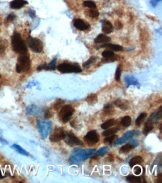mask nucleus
I'll return each mask as SVG.
<instances>
[{
    "label": "nucleus",
    "mask_w": 162,
    "mask_h": 183,
    "mask_svg": "<svg viewBox=\"0 0 162 183\" xmlns=\"http://www.w3.org/2000/svg\"><path fill=\"white\" fill-rule=\"evenodd\" d=\"M11 45L15 52L21 55H25L27 53L28 50L25 42L22 39L21 35L17 32H15L11 37Z\"/></svg>",
    "instance_id": "1"
},
{
    "label": "nucleus",
    "mask_w": 162,
    "mask_h": 183,
    "mask_svg": "<svg viewBox=\"0 0 162 183\" xmlns=\"http://www.w3.org/2000/svg\"><path fill=\"white\" fill-rule=\"evenodd\" d=\"M96 152L95 150H80L76 149L71 155L70 161L73 162H80V161H84L88 159L90 156Z\"/></svg>",
    "instance_id": "2"
},
{
    "label": "nucleus",
    "mask_w": 162,
    "mask_h": 183,
    "mask_svg": "<svg viewBox=\"0 0 162 183\" xmlns=\"http://www.w3.org/2000/svg\"><path fill=\"white\" fill-rule=\"evenodd\" d=\"M31 68V60L29 55H22L18 58L17 63L16 70L18 73H23V72L29 71Z\"/></svg>",
    "instance_id": "3"
},
{
    "label": "nucleus",
    "mask_w": 162,
    "mask_h": 183,
    "mask_svg": "<svg viewBox=\"0 0 162 183\" xmlns=\"http://www.w3.org/2000/svg\"><path fill=\"white\" fill-rule=\"evenodd\" d=\"M74 109L70 106V105H66L64 106H62L60 112H59V119L61 122L63 123H67L73 116L74 113Z\"/></svg>",
    "instance_id": "4"
},
{
    "label": "nucleus",
    "mask_w": 162,
    "mask_h": 183,
    "mask_svg": "<svg viewBox=\"0 0 162 183\" xmlns=\"http://www.w3.org/2000/svg\"><path fill=\"white\" fill-rule=\"evenodd\" d=\"M58 71L63 73H81L82 72V68L76 64H70V63H63L59 65L57 67Z\"/></svg>",
    "instance_id": "5"
},
{
    "label": "nucleus",
    "mask_w": 162,
    "mask_h": 183,
    "mask_svg": "<svg viewBox=\"0 0 162 183\" xmlns=\"http://www.w3.org/2000/svg\"><path fill=\"white\" fill-rule=\"evenodd\" d=\"M27 43L29 48L35 52L40 53L43 51V44L40 39L35 38V37H29L27 40Z\"/></svg>",
    "instance_id": "6"
},
{
    "label": "nucleus",
    "mask_w": 162,
    "mask_h": 183,
    "mask_svg": "<svg viewBox=\"0 0 162 183\" xmlns=\"http://www.w3.org/2000/svg\"><path fill=\"white\" fill-rule=\"evenodd\" d=\"M51 122L49 121H37V128L40 134L43 138H46L51 129Z\"/></svg>",
    "instance_id": "7"
},
{
    "label": "nucleus",
    "mask_w": 162,
    "mask_h": 183,
    "mask_svg": "<svg viewBox=\"0 0 162 183\" xmlns=\"http://www.w3.org/2000/svg\"><path fill=\"white\" fill-rule=\"evenodd\" d=\"M65 136H66V133L62 128H55L51 134L49 140L52 142H58L64 139Z\"/></svg>",
    "instance_id": "8"
},
{
    "label": "nucleus",
    "mask_w": 162,
    "mask_h": 183,
    "mask_svg": "<svg viewBox=\"0 0 162 183\" xmlns=\"http://www.w3.org/2000/svg\"><path fill=\"white\" fill-rule=\"evenodd\" d=\"M138 134V131H129V132H126V133L124 134L122 137H120V138H118L117 140L114 142V146L117 147V146H118V145H120V144H122L126 143V141L131 140L132 137H135V136H136Z\"/></svg>",
    "instance_id": "9"
},
{
    "label": "nucleus",
    "mask_w": 162,
    "mask_h": 183,
    "mask_svg": "<svg viewBox=\"0 0 162 183\" xmlns=\"http://www.w3.org/2000/svg\"><path fill=\"white\" fill-rule=\"evenodd\" d=\"M64 140L66 141V143L69 146L73 147L76 146V145H83L82 142L81 141V140H79L74 134H73L72 132H69L66 134L64 137Z\"/></svg>",
    "instance_id": "10"
},
{
    "label": "nucleus",
    "mask_w": 162,
    "mask_h": 183,
    "mask_svg": "<svg viewBox=\"0 0 162 183\" xmlns=\"http://www.w3.org/2000/svg\"><path fill=\"white\" fill-rule=\"evenodd\" d=\"M73 25L76 29L81 31L88 30L90 29V25L88 23L85 22L84 20H81V19H76L73 22Z\"/></svg>",
    "instance_id": "11"
},
{
    "label": "nucleus",
    "mask_w": 162,
    "mask_h": 183,
    "mask_svg": "<svg viewBox=\"0 0 162 183\" xmlns=\"http://www.w3.org/2000/svg\"><path fill=\"white\" fill-rule=\"evenodd\" d=\"M85 139L87 141L90 143L96 144L99 141V135L96 132V131H90L85 136Z\"/></svg>",
    "instance_id": "12"
},
{
    "label": "nucleus",
    "mask_w": 162,
    "mask_h": 183,
    "mask_svg": "<svg viewBox=\"0 0 162 183\" xmlns=\"http://www.w3.org/2000/svg\"><path fill=\"white\" fill-rule=\"evenodd\" d=\"M27 3L28 2L26 0H13L12 2H11L10 6L13 9H20Z\"/></svg>",
    "instance_id": "13"
},
{
    "label": "nucleus",
    "mask_w": 162,
    "mask_h": 183,
    "mask_svg": "<svg viewBox=\"0 0 162 183\" xmlns=\"http://www.w3.org/2000/svg\"><path fill=\"white\" fill-rule=\"evenodd\" d=\"M114 104L116 105L118 108L122 110H128L129 109V102L123 99H117L114 102Z\"/></svg>",
    "instance_id": "14"
},
{
    "label": "nucleus",
    "mask_w": 162,
    "mask_h": 183,
    "mask_svg": "<svg viewBox=\"0 0 162 183\" xmlns=\"http://www.w3.org/2000/svg\"><path fill=\"white\" fill-rule=\"evenodd\" d=\"M113 25L111 24V22L108 21V20H105L103 22V24H102V31L105 32V34H110L113 32Z\"/></svg>",
    "instance_id": "15"
},
{
    "label": "nucleus",
    "mask_w": 162,
    "mask_h": 183,
    "mask_svg": "<svg viewBox=\"0 0 162 183\" xmlns=\"http://www.w3.org/2000/svg\"><path fill=\"white\" fill-rule=\"evenodd\" d=\"M96 43H107L111 41V38L105 34H99L94 40Z\"/></svg>",
    "instance_id": "16"
},
{
    "label": "nucleus",
    "mask_w": 162,
    "mask_h": 183,
    "mask_svg": "<svg viewBox=\"0 0 162 183\" xmlns=\"http://www.w3.org/2000/svg\"><path fill=\"white\" fill-rule=\"evenodd\" d=\"M109 48L111 50H114V51H117V52H120L123 49V48L121 46L118 44H112V43H105V44L102 45L100 46V48Z\"/></svg>",
    "instance_id": "17"
},
{
    "label": "nucleus",
    "mask_w": 162,
    "mask_h": 183,
    "mask_svg": "<svg viewBox=\"0 0 162 183\" xmlns=\"http://www.w3.org/2000/svg\"><path fill=\"white\" fill-rule=\"evenodd\" d=\"M143 162H144V159H143L142 157H141V156H135V157H133L130 160V162H129V165H130L131 167H135V165L141 164Z\"/></svg>",
    "instance_id": "18"
},
{
    "label": "nucleus",
    "mask_w": 162,
    "mask_h": 183,
    "mask_svg": "<svg viewBox=\"0 0 162 183\" xmlns=\"http://www.w3.org/2000/svg\"><path fill=\"white\" fill-rule=\"evenodd\" d=\"M115 123H116L115 120H114V119H110V120H108L107 121H105V123H102L101 127H102V129H105H105H109V128L111 127L112 126H114Z\"/></svg>",
    "instance_id": "19"
},
{
    "label": "nucleus",
    "mask_w": 162,
    "mask_h": 183,
    "mask_svg": "<svg viewBox=\"0 0 162 183\" xmlns=\"http://www.w3.org/2000/svg\"><path fill=\"white\" fill-rule=\"evenodd\" d=\"M134 148H135V146L132 145L131 143L126 144L123 145V146L120 148V153H128V152L131 151V150H132V149H134Z\"/></svg>",
    "instance_id": "20"
},
{
    "label": "nucleus",
    "mask_w": 162,
    "mask_h": 183,
    "mask_svg": "<svg viewBox=\"0 0 162 183\" xmlns=\"http://www.w3.org/2000/svg\"><path fill=\"white\" fill-rule=\"evenodd\" d=\"M11 148L14 149L17 152H18V153H20V154L23 155V156H29V153H28L26 150L23 149V148H22L21 147L19 146V145H17V144H13L11 146Z\"/></svg>",
    "instance_id": "21"
},
{
    "label": "nucleus",
    "mask_w": 162,
    "mask_h": 183,
    "mask_svg": "<svg viewBox=\"0 0 162 183\" xmlns=\"http://www.w3.org/2000/svg\"><path fill=\"white\" fill-rule=\"evenodd\" d=\"M119 130L117 127H114V128H109V129H105V132L102 133V135L103 136H108V135H111V134H114L116 132H117V131Z\"/></svg>",
    "instance_id": "22"
},
{
    "label": "nucleus",
    "mask_w": 162,
    "mask_h": 183,
    "mask_svg": "<svg viewBox=\"0 0 162 183\" xmlns=\"http://www.w3.org/2000/svg\"><path fill=\"white\" fill-rule=\"evenodd\" d=\"M104 114H105V115H114V110L113 107L111 104L107 105L106 106L104 107L103 109Z\"/></svg>",
    "instance_id": "23"
},
{
    "label": "nucleus",
    "mask_w": 162,
    "mask_h": 183,
    "mask_svg": "<svg viewBox=\"0 0 162 183\" xmlns=\"http://www.w3.org/2000/svg\"><path fill=\"white\" fill-rule=\"evenodd\" d=\"M126 180L129 182H135V183H139L141 182V178L138 177V176H135L133 175H130L126 177Z\"/></svg>",
    "instance_id": "24"
},
{
    "label": "nucleus",
    "mask_w": 162,
    "mask_h": 183,
    "mask_svg": "<svg viewBox=\"0 0 162 183\" xmlns=\"http://www.w3.org/2000/svg\"><path fill=\"white\" fill-rule=\"evenodd\" d=\"M131 123H132V120H131V117L129 116L124 117L121 120V125L124 127H128V126H130Z\"/></svg>",
    "instance_id": "25"
},
{
    "label": "nucleus",
    "mask_w": 162,
    "mask_h": 183,
    "mask_svg": "<svg viewBox=\"0 0 162 183\" xmlns=\"http://www.w3.org/2000/svg\"><path fill=\"white\" fill-rule=\"evenodd\" d=\"M83 5L86 8H89L90 9H96V5L94 2L90 1V0H86L83 2Z\"/></svg>",
    "instance_id": "26"
},
{
    "label": "nucleus",
    "mask_w": 162,
    "mask_h": 183,
    "mask_svg": "<svg viewBox=\"0 0 162 183\" xmlns=\"http://www.w3.org/2000/svg\"><path fill=\"white\" fill-rule=\"evenodd\" d=\"M86 101L90 105H93L97 102V96L96 94H90L87 97Z\"/></svg>",
    "instance_id": "27"
},
{
    "label": "nucleus",
    "mask_w": 162,
    "mask_h": 183,
    "mask_svg": "<svg viewBox=\"0 0 162 183\" xmlns=\"http://www.w3.org/2000/svg\"><path fill=\"white\" fill-rule=\"evenodd\" d=\"M96 57L90 58L86 62H85V63L83 64V67H85V68H88V67H90V65H91L92 64H93L95 62H96Z\"/></svg>",
    "instance_id": "28"
},
{
    "label": "nucleus",
    "mask_w": 162,
    "mask_h": 183,
    "mask_svg": "<svg viewBox=\"0 0 162 183\" xmlns=\"http://www.w3.org/2000/svg\"><path fill=\"white\" fill-rule=\"evenodd\" d=\"M102 55L103 58H112L114 56V53L111 50H105L102 53Z\"/></svg>",
    "instance_id": "29"
},
{
    "label": "nucleus",
    "mask_w": 162,
    "mask_h": 183,
    "mask_svg": "<svg viewBox=\"0 0 162 183\" xmlns=\"http://www.w3.org/2000/svg\"><path fill=\"white\" fill-rule=\"evenodd\" d=\"M125 80L128 86L130 84H138V82L134 77H126Z\"/></svg>",
    "instance_id": "30"
},
{
    "label": "nucleus",
    "mask_w": 162,
    "mask_h": 183,
    "mask_svg": "<svg viewBox=\"0 0 162 183\" xmlns=\"http://www.w3.org/2000/svg\"><path fill=\"white\" fill-rule=\"evenodd\" d=\"M64 102L63 101V100L61 99H58L57 101L55 103L53 107H54V109L55 110H59L60 109H61L62 106H63V104Z\"/></svg>",
    "instance_id": "31"
},
{
    "label": "nucleus",
    "mask_w": 162,
    "mask_h": 183,
    "mask_svg": "<svg viewBox=\"0 0 162 183\" xmlns=\"http://www.w3.org/2000/svg\"><path fill=\"white\" fill-rule=\"evenodd\" d=\"M146 117V113H142L140 115V116L137 118L136 121H135V123H136L137 126H140L141 124V123L143 122V120H144L145 117Z\"/></svg>",
    "instance_id": "32"
},
{
    "label": "nucleus",
    "mask_w": 162,
    "mask_h": 183,
    "mask_svg": "<svg viewBox=\"0 0 162 183\" xmlns=\"http://www.w3.org/2000/svg\"><path fill=\"white\" fill-rule=\"evenodd\" d=\"M56 61H57V59L54 58L53 60H52V62L49 64V65H47V68H46V70H55L56 69Z\"/></svg>",
    "instance_id": "33"
},
{
    "label": "nucleus",
    "mask_w": 162,
    "mask_h": 183,
    "mask_svg": "<svg viewBox=\"0 0 162 183\" xmlns=\"http://www.w3.org/2000/svg\"><path fill=\"white\" fill-rule=\"evenodd\" d=\"M108 149L109 148L108 147H102L100 150H99L97 151V155L100 156H104L105 154H106L107 152L108 151Z\"/></svg>",
    "instance_id": "34"
},
{
    "label": "nucleus",
    "mask_w": 162,
    "mask_h": 183,
    "mask_svg": "<svg viewBox=\"0 0 162 183\" xmlns=\"http://www.w3.org/2000/svg\"><path fill=\"white\" fill-rule=\"evenodd\" d=\"M88 14L90 17H93V18H96V17H99V13L96 10H94V9H91L88 11Z\"/></svg>",
    "instance_id": "35"
},
{
    "label": "nucleus",
    "mask_w": 162,
    "mask_h": 183,
    "mask_svg": "<svg viewBox=\"0 0 162 183\" xmlns=\"http://www.w3.org/2000/svg\"><path fill=\"white\" fill-rule=\"evenodd\" d=\"M120 76H121V68L120 66H119L117 68L116 70V74H115V79L116 81L119 82L120 80Z\"/></svg>",
    "instance_id": "36"
},
{
    "label": "nucleus",
    "mask_w": 162,
    "mask_h": 183,
    "mask_svg": "<svg viewBox=\"0 0 162 183\" xmlns=\"http://www.w3.org/2000/svg\"><path fill=\"white\" fill-rule=\"evenodd\" d=\"M116 138V135L114 134H111V135L107 136V137H105V139L104 140L105 142H108V143H111L114 139Z\"/></svg>",
    "instance_id": "37"
},
{
    "label": "nucleus",
    "mask_w": 162,
    "mask_h": 183,
    "mask_svg": "<svg viewBox=\"0 0 162 183\" xmlns=\"http://www.w3.org/2000/svg\"><path fill=\"white\" fill-rule=\"evenodd\" d=\"M15 19V15L13 14H11L8 15V16L7 18H6V20H5V23H11V22L13 21Z\"/></svg>",
    "instance_id": "38"
},
{
    "label": "nucleus",
    "mask_w": 162,
    "mask_h": 183,
    "mask_svg": "<svg viewBox=\"0 0 162 183\" xmlns=\"http://www.w3.org/2000/svg\"><path fill=\"white\" fill-rule=\"evenodd\" d=\"M134 173L136 175H139L141 173V168L140 167H135L134 169Z\"/></svg>",
    "instance_id": "39"
},
{
    "label": "nucleus",
    "mask_w": 162,
    "mask_h": 183,
    "mask_svg": "<svg viewBox=\"0 0 162 183\" xmlns=\"http://www.w3.org/2000/svg\"><path fill=\"white\" fill-rule=\"evenodd\" d=\"M46 68H47V65H46V64H43V65H40V66L37 67V70H44V69H46Z\"/></svg>",
    "instance_id": "40"
},
{
    "label": "nucleus",
    "mask_w": 162,
    "mask_h": 183,
    "mask_svg": "<svg viewBox=\"0 0 162 183\" xmlns=\"http://www.w3.org/2000/svg\"><path fill=\"white\" fill-rule=\"evenodd\" d=\"M52 116V113H51L50 112H49V110H47L46 112V113H45V118H46V119H49V118H50Z\"/></svg>",
    "instance_id": "41"
},
{
    "label": "nucleus",
    "mask_w": 162,
    "mask_h": 183,
    "mask_svg": "<svg viewBox=\"0 0 162 183\" xmlns=\"http://www.w3.org/2000/svg\"><path fill=\"white\" fill-rule=\"evenodd\" d=\"M122 27H123L122 23H121L120 21H117L116 22V28H117V29H120Z\"/></svg>",
    "instance_id": "42"
},
{
    "label": "nucleus",
    "mask_w": 162,
    "mask_h": 183,
    "mask_svg": "<svg viewBox=\"0 0 162 183\" xmlns=\"http://www.w3.org/2000/svg\"><path fill=\"white\" fill-rule=\"evenodd\" d=\"M5 46L1 43V44H0V53L3 52L5 51Z\"/></svg>",
    "instance_id": "43"
},
{
    "label": "nucleus",
    "mask_w": 162,
    "mask_h": 183,
    "mask_svg": "<svg viewBox=\"0 0 162 183\" xmlns=\"http://www.w3.org/2000/svg\"><path fill=\"white\" fill-rule=\"evenodd\" d=\"M160 0H152V4L153 5H156L157 3L159 2Z\"/></svg>",
    "instance_id": "44"
},
{
    "label": "nucleus",
    "mask_w": 162,
    "mask_h": 183,
    "mask_svg": "<svg viewBox=\"0 0 162 183\" xmlns=\"http://www.w3.org/2000/svg\"><path fill=\"white\" fill-rule=\"evenodd\" d=\"M0 78H1V75H0Z\"/></svg>",
    "instance_id": "45"
}]
</instances>
